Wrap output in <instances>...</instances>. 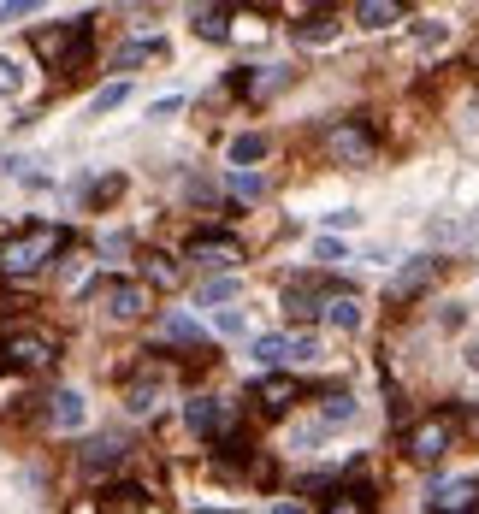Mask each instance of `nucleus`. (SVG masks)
<instances>
[{
  "mask_svg": "<svg viewBox=\"0 0 479 514\" xmlns=\"http://www.w3.org/2000/svg\"><path fill=\"white\" fill-rule=\"evenodd\" d=\"M432 278H438V260H432V255L409 260V266L385 284V302H391V308H403V302H414V296H426V290H432Z\"/></svg>",
  "mask_w": 479,
  "mask_h": 514,
  "instance_id": "nucleus-5",
  "label": "nucleus"
},
{
  "mask_svg": "<svg viewBox=\"0 0 479 514\" xmlns=\"http://www.w3.org/2000/svg\"><path fill=\"white\" fill-rule=\"evenodd\" d=\"M225 302H237V278H207L202 284V308H225Z\"/></svg>",
  "mask_w": 479,
  "mask_h": 514,
  "instance_id": "nucleus-29",
  "label": "nucleus"
},
{
  "mask_svg": "<svg viewBox=\"0 0 479 514\" xmlns=\"http://www.w3.org/2000/svg\"><path fill=\"white\" fill-rule=\"evenodd\" d=\"M326 320L338 325V331H361V302H355V296H332V302H326Z\"/></svg>",
  "mask_w": 479,
  "mask_h": 514,
  "instance_id": "nucleus-24",
  "label": "nucleus"
},
{
  "mask_svg": "<svg viewBox=\"0 0 479 514\" xmlns=\"http://www.w3.org/2000/svg\"><path fill=\"white\" fill-rule=\"evenodd\" d=\"M125 101H131V83L119 77V83H107V89L89 95V113H113V107H125Z\"/></svg>",
  "mask_w": 479,
  "mask_h": 514,
  "instance_id": "nucleus-27",
  "label": "nucleus"
},
{
  "mask_svg": "<svg viewBox=\"0 0 479 514\" xmlns=\"http://www.w3.org/2000/svg\"><path fill=\"white\" fill-rule=\"evenodd\" d=\"M83 473H107V467H119L125 461V438H95V444H83Z\"/></svg>",
  "mask_w": 479,
  "mask_h": 514,
  "instance_id": "nucleus-16",
  "label": "nucleus"
},
{
  "mask_svg": "<svg viewBox=\"0 0 479 514\" xmlns=\"http://www.w3.org/2000/svg\"><path fill=\"white\" fill-rule=\"evenodd\" d=\"M154 337H160V343H178V349H207V331L190 320V314H160ZM207 355H213V349H207Z\"/></svg>",
  "mask_w": 479,
  "mask_h": 514,
  "instance_id": "nucleus-11",
  "label": "nucleus"
},
{
  "mask_svg": "<svg viewBox=\"0 0 479 514\" xmlns=\"http://www.w3.org/2000/svg\"><path fill=\"white\" fill-rule=\"evenodd\" d=\"M66 231L60 225H24L18 237H6L0 243V278H36L48 260L66 255Z\"/></svg>",
  "mask_w": 479,
  "mask_h": 514,
  "instance_id": "nucleus-1",
  "label": "nucleus"
},
{
  "mask_svg": "<svg viewBox=\"0 0 479 514\" xmlns=\"http://www.w3.org/2000/svg\"><path fill=\"white\" fill-rule=\"evenodd\" d=\"M326 302H332V296H326L320 284H290V296H284V308H290L296 320H314V314H326Z\"/></svg>",
  "mask_w": 479,
  "mask_h": 514,
  "instance_id": "nucleus-17",
  "label": "nucleus"
},
{
  "mask_svg": "<svg viewBox=\"0 0 479 514\" xmlns=\"http://www.w3.org/2000/svg\"><path fill=\"white\" fill-rule=\"evenodd\" d=\"M320 514H373V491L367 485H338Z\"/></svg>",
  "mask_w": 479,
  "mask_h": 514,
  "instance_id": "nucleus-18",
  "label": "nucleus"
},
{
  "mask_svg": "<svg viewBox=\"0 0 479 514\" xmlns=\"http://www.w3.org/2000/svg\"><path fill=\"white\" fill-rule=\"evenodd\" d=\"M119 190H125V178H101V184H95L89 195H95V201H113Z\"/></svg>",
  "mask_w": 479,
  "mask_h": 514,
  "instance_id": "nucleus-37",
  "label": "nucleus"
},
{
  "mask_svg": "<svg viewBox=\"0 0 479 514\" xmlns=\"http://www.w3.org/2000/svg\"><path fill=\"white\" fill-rule=\"evenodd\" d=\"M231 195H237V201H261V195H267V178H261V172H231Z\"/></svg>",
  "mask_w": 479,
  "mask_h": 514,
  "instance_id": "nucleus-30",
  "label": "nucleus"
},
{
  "mask_svg": "<svg viewBox=\"0 0 479 514\" xmlns=\"http://www.w3.org/2000/svg\"><path fill=\"white\" fill-rule=\"evenodd\" d=\"M190 260H196V266H202V272H213V278H231V266H237V260H243V243H237V237H196V243H190Z\"/></svg>",
  "mask_w": 479,
  "mask_h": 514,
  "instance_id": "nucleus-6",
  "label": "nucleus"
},
{
  "mask_svg": "<svg viewBox=\"0 0 479 514\" xmlns=\"http://www.w3.org/2000/svg\"><path fill=\"white\" fill-rule=\"evenodd\" d=\"M432 509L438 514H474L479 509V479H450L432 491Z\"/></svg>",
  "mask_w": 479,
  "mask_h": 514,
  "instance_id": "nucleus-12",
  "label": "nucleus"
},
{
  "mask_svg": "<svg viewBox=\"0 0 479 514\" xmlns=\"http://www.w3.org/2000/svg\"><path fill=\"white\" fill-rule=\"evenodd\" d=\"M349 420H355V396L332 390V396H326V408H320V426L332 432V426H349Z\"/></svg>",
  "mask_w": 479,
  "mask_h": 514,
  "instance_id": "nucleus-26",
  "label": "nucleus"
},
{
  "mask_svg": "<svg viewBox=\"0 0 479 514\" xmlns=\"http://www.w3.org/2000/svg\"><path fill=\"white\" fill-rule=\"evenodd\" d=\"M196 36H202V42H225V36H231V12H225V6H202V12H196Z\"/></svg>",
  "mask_w": 479,
  "mask_h": 514,
  "instance_id": "nucleus-23",
  "label": "nucleus"
},
{
  "mask_svg": "<svg viewBox=\"0 0 479 514\" xmlns=\"http://www.w3.org/2000/svg\"><path fill=\"white\" fill-rule=\"evenodd\" d=\"M397 18H403L397 0H361V6H355V24H361V30H391Z\"/></svg>",
  "mask_w": 479,
  "mask_h": 514,
  "instance_id": "nucleus-19",
  "label": "nucleus"
},
{
  "mask_svg": "<svg viewBox=\"0 0 479 514\" xmlns=\"http://www.w3.org/2000/svg\"><path fill=\"white\" fill-rule=\"evenodd\" d=\"M273 514H308V509H302V503H278Z\"/></svg>",
  "mask_w": 479,
  "mask_h": 514,
  "instance_id": "nucleus-40",
  "label": "nucleus"
},
{
  "mask_svg": "<svg viewBox=\"0 0 479 514\" xmlns=\"http://www.w3.org/2000/svg\"><path fill=\"white\" fill-rule=\"evenodd\" d=\"M154 402H160V390H154V385H131V390H125V408H131V414H148Z\"/></svg>",
  "mask_w": 479,
  "mask_h": 514,
  "instance_id": "nucleus-32",
  "label": "nucleus"
},
{
  "mask_svg": "<svg viewBox=\"0 0 479 514\" xmlns=\"http://www.w3.org/2000/svg\"><path fill=\"white\" fill-rule=\"evenodd\" d=\"M196 514H231V509H196Z\"/></svg>",
  "mask_w": 479,
  "mask_h": 514,
  "instance_id": "nucleus-42",
  "label": "nucleus"
},
{
  "mask_svg": "<svg viewBox=\"0 0 479 514\" xmlns=\"http://www.w3.org/2000/svg\"><path fill=\"white\" fill-rule=\"evenodd\" d=\"M172 113H184V95H160V101L148 107V119H172Z\"/></svg>",
  "mask_w": 479,
  "mask_h": 514,
  "instance_id": "nucleus-35",
  "label": "nucleus"
},
{
  "mask_svg": "<svg viewBox=\"0 0 479 514\" xmlns=\"http://www.w3.org/2000/svg\"><path fill=\"white\" fill-rule=\"evenodd\" d=\"M255 160H267V136H261V130H243V136H231V166H237V172H249Z\"/></svg>",
  "mask_w": 479,
  "mask_h": 514,
  "instance_id": "nucleus-21",
  "label": "nucleus"
},
{
  "mask_svg": "<svg viewBox=\"0 0 479 514\" xmlns=\"http://www.w3.org/2000/svg\"><path fill=\"white\" fill-rule=\"evenodd\" d=\"M142 278L160 284V290H172V284H178V260L172 255H142Z\"/></svg>",
  "mask_w": 479,
  "mask_h": 514,
  "instance_id": "nucleus-25",
  "label": "nucleus"
},
{
  "mask_svg": "<svg viewBox=\"0 0 479 514\" xmlns=\"http://www.w3.org/2000/svg\"><path fill=\"white\" fill-rule=\"evenodd\" d=\"M89 42H95V24H89V18H77V24H71V36H66V54L54 60V71H60V77H77V71L89 65Z\"/></svg>",
  "mask_w": 479,
  "mask_h": 514,
  "instance_id": "nucleus-13",
  "label": "nucleus"
},
{
  "mask_svg": "<svg viewBox=\"0 0 479 514\" xmlns=\"http://www.w3.org/2000/svg\"><path fill=\"white\" fill-rule=\"evenodd\" d=\"M154 503H148V491L142 485H113V491H101L95 497V509L89 514H148Z\"/></svg>",
  "mask_w": 479,
  "mask_h": 514,
  "instance_id": "nucleus-14",
  "label": "nucleus"
},
{
  "mask_svg": "<svg viewBox=\"0 0 479 514\" xmlns=\"http://www.w3.org/2000/svg\"><path fill=\"white\" fill-rule=\"evenodd\" d=\"M101 302H107V320H119V325H131V320L148 314V290L131 284V278H113V284L101 290Z\"/></svg>",
  "mask_w": 479,
  "mask_h": 514,
  "instance_id": "nucleus-7",
  "label": "nucleus"
},
{
  "mask_svg": "<svg viewBox=\"0 0 479 514\" xmlns=\"http://www.w3.org/2000/svg\"><path fill=\"white\" fill-rule=\"evenodd\" d=\"M432 237H438V243H479V225H456V219H438V225H432Z\"/></svg>",
  "mask_w": 479,
  "mask_h": 514,
  "instance_id": "nucleus-31",
  "label": "nucleus"
},
{
  "mask_svg": "<svg viewBox=\"0 0 479 514\" xmlns=\"http://www.w3.org/2000/svg\"><path fill=\"white\" fill-rule=\"evenodd\" d=\"M314 355H320V337L314 331H296L290 337V361H314Z\"/></svg>",
  "mask_w": 479,
  "mask_h": 514,
  "instance_id": "nucleus-34",
  "label": "nucleus"
},
{
  "mask_svg": "<svg viewBox=\"0 0 479 514\" xmlns=\"http://www.w3.org/2000/svg\"><path fill=\"white\" fill-rule=\"evenodd\" d=\"M54 355H60V343L48 331H6V343H0V367L6 373H48Z\"/></svg>",
  "mask_w": 479,
  "mask_h": 514,
  "instance_id": "nucleus-2",
  "label": "nucleus"
},
{
  "mask_svg": "<svg viewBox=\"0 0 479 514\" xmlns=\"http://www.w3.org/2000/svg\"><path fill=\"white\" fill-rule=\"evenodd\" d=\"M326 154L338 160V166H367L373 160V130L361 125V119H338V125H326Z\"/></svg>",
  "mask_w": 479,
  "mask_h": 514,
  "instance_id": "nucleus-4",
  "label": "nucleus"
},
{
  "mask_svg": "<svg viewBox=\"0 0 479 514\" xmlns=\"http://www.w3.org/2000/svg\"><path fill=\"white\" fill-rule=\"evenodd\" d=\"M326 225H332V231H349V225H355V213H349V207H338V213H326Z\"/></svg>",
  "mask_w": 479,
  "mask_h": 514,
  "instance_id": "nucleus-39",
  "label": "nucleus"
},
{
  "mask_svg": "<svg viewBox=\"0 0 479 514\" xmlns=\"http://www.w3.org/2000/svg\"><path fill=\"white\" fill-rule=\"evenodd\" d=\"M243 331V314L237 308H219V337H237Z\"/></svg>",
  "mask_w": 479,
  "mask_h": 514,
  "instance_id": "nucleus-36",
  "label": "nucleus"
},
{
  "mask_svg": "<svg viewBox=\"0 0 479 514\" xmlns=\"http://www.w3.org/2000/svg\"><path fill=\"white\" fill-rule=\"evenodd\" d=\"M255 361H267V367H278V361H290V337H278V331H267V337H255Z\"/></svg>",
  "mask_w": 479,
  "mask_h": 514,
  "instance_id": "nucleus-28",
  "label": "nucleus"
},
{
  "mask_svg": "<svg viewBox=\"0 0 479 514\" xmlns=\"http://www.w3.org/2000/svg\"><path fill=\"white\" fill-rule=\"evenodd\" d=\"M474 514H479V509H474Z\"/></svg>",
  "mask_w": 479,
  "mask_h": 514,
  "instance_id": "nucleus-43",
  "label": "nucleus"
},
{
  "mask_svg": "<svg viewBox=\"0 0 479 514\" xmlns=\"http://www.w3.org/2000/svg\"><path fill=\"white\" fill-rule=\"evenodd\" d=\"M468 367L479 373V343H468Z\"/></svg>",
  "mask_w": 479,
  "mask_h": 514,
  "instance_id": "nucleus-41",
  "label": "nucleus"
},
{
  "mask_svg": "<svg viewBox=\"0 0 479 514\" xmlns=\"http://www.w3.org/2000/svg\"><path fill=\"white\" fill-rule=\"evenodd\" d=\"M154 54H166V42H160V36H142V42H125V48L113 54V71H131V65L154 60Z\"/></svg>",
  "mask_w": 479,
  "mask_h": 514,
  "instance_id": "nucleus-22",
  "label": "nucleus"
},
{
  "mask_svg": "<svg viewBox=\"0 0 479 514\" xmlns=\"http://www.w3.org/2000/svg\"><path fill=\"white\" fill-rule=\"evenodd\" d=\"M296 396H302V385H296V379H284V373H273V379H261V385H255V402H261L267 414H284Z\"/></svg>",
  "mask_w": 479,
  "mask_h": 514,
  "instance_id": "nucleus-15",
  "label": "nucleus"
},
{
  "mask_svg": "<svg viewBox=\"0 0 479 514\" xmlns=\"http://www.w3.org/2000/svg\"><path fill=\"white\" fill-rule=\"evenodd\" d=\"M450 438H456V414H426L420 426H409V438H403V455L409 461H438V455L450 450Z\"/></svg>",
  "mask_w": 479,
  "mask_h": 514,
  "instance_id": "nucleus-3",
  "label": "nucleus"
},
{
  "mask_svg": "<svg viewBox=\"0 0 479 514\" xmlns=\"http://www.w3.org/2000/svg\"><path fill=\"white\" fill-rule=\"evenodd\" d=\"M290 77H296L290 65H261V71H243V77H237V89H243L249 101H273L278 89H290Z\"/></svg>",
  "mask_w": 479,
  "mask_h": 514,
  "instance_id": "nucleus-9",
  "label": "nucleus"
},
{
  "mask_svg": "<svg viewBox=\"0 0 479 514\" xmlns=\"http://www.w3.org/2000/svg\"><path fill=\"white\" fill-rule=\"evenodd\" d=\"M332 36H338V18H332V12H308V18L296 24V42H308V48H326Z\"/></svg>",
  "mask_w": 479,
  "mask_h": 514,
  "instance_id": "nucleus-20",
  "label": "nucleus"
},
{
  "mask_svg": "<svg viewBox=\"0 0 479 514\" xmlns=\"http://www.w3.org/2000/svg\"><path fill=\"white\" fill-rule=\"evenodd\" d=\"M314 255H320V260H343V243H338V237H320V243H314Z\"/></svg>",
  "mask_w": 479,
  "mask_h": 514,
  "instance_id": "nucleus-38",
  "label": "nucleus"
},
{
  "mask_svg": "<svg viewBox=\"0 0 479 514\" xmlns=\"http://www.w3.org/2000/svg\"><path fill=\"white\" fill-rule=\"evenodd\" d=\"M18 83H24L18 60H12V54H0V101H6V95H18Z\"/></svg>",
  "mask_w": 479,
  "mask_h": 514,
  "instance_id": "nucleus-33",
  "label": "nucleus"
},
{
  "mask_svg": "<svg viewBox=\"0 0 479 514\" xmlns=\"http://www.w3.org/2000/svg\"><path fill=\"white\" fill-rule=\"evenodd\" d=\"M83 420H89V402L77 390H54L48 396V426L54 432H83Z\"/></svg>",
  "mask_w": 479,
  "mask_h": 514,
  "instance_id": "nucleus-10",
  "label": "nucleus"
},
{
  "mask_svg": "<svg viewBox=\"0 0 479 514\" xmlns=\"http://www.w3.org/2000/svg\"><path fill=\"white\" fill-rule=\"evenodd\" d=\"M184 426H190L196 438H219V432H225V402H219V396H190V402H184Z\"/></svg>",
  "mask_w": 479,
  "mask_h": 514,
  "instance_id": "nucleus-8",
  "label": "nucleus"
}]
</instances>
